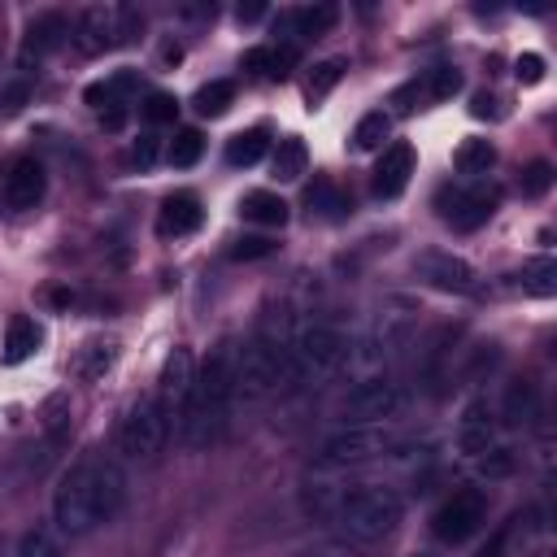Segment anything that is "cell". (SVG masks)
<instances>
[{"label": "cell", "mask_w": 557, "mask_h": 557, "mask_svg": "<svg viewBox=\"0 0 557 557\" xmlns=\"http://www.w3.org/2000/svg\"><path fill=\"white\" fill-rule=\"evenodd\" d=\"M122 500H126V474L117 470V461L83 457L61 474V483L52 492V522L61 535L78 540V535H91L96 527L113 522Z\"/></svg>", "instance_id": "cell-1"}, {"label": "cell", "mask_w": 557, "mask_h": 557, "mask_svg": "<svg viewBox=\"0 0 557 557\" xmlns=\"http://www.w3.org/2000/svg\"><path fill=\"white\" fill-rule=\"evenodd\" d=\"M231 400H235V348L231 344H218L209 352V361L196 370V383H191V400L178 418V444L183 448H205L209 440H218L226 413H231Z\"/></svg>", "instance_id": "cell-2"}, {"label": "cell", "mask_w": 557, "mask_h": 557, "mask_svg": "<svg viewBox=\"0 0 557 557\" xmlns=\"http://www.w3.org/2000/svg\"><path fill=\"white\" fill-rule=\"evenodd\" d=\"M400 518H405V500H400L396 487H387V483H352L331 522L352 544H379V540H387L396 531Z\"/></svg>", "instance_id": "cell-3"}, {"label": "cell", "mask_w": 557, "mask_h": 557, "mask_svg": "<svg viewBox=\"0 0 557 557\" xmlns=\"http://www.w3.org/2000/svg\"><path fill=\"white\" fill-rule=\"evenodd\" d=\"M348 357V339L331 322H309L292 335L287 348V383H318L331 379Z\"/></svg>", "instance_id": "cell-4"}, {"label": "cell", "mask_w": 557, "mask_h": 557, "mask_svg": "<svg viewBox=\"0 0 557 557\" xmlns=\"http://www.w3.org/2000/svg\"><path fill=\"white\" fill-rule=\"evenodd\" d=\"M139 26H144V17L135 4H87V9H78L70 39L78 44V52L100 57L117 44H131L139 35Z\"/></svg>", "instance_id": "cell-5"}, {"label": "cell", "mask_w": 557, "mask_h": 557, "mask_svg": "<svg viewBox=\"0 0 557 557\" xmlns=\"http://www.w3.org/2000/svg\"><path fill=\"white\" fill-rule=\"evenodd\" d=\"M392 448H396V431L387 422H352V426L322 440L318 466L322 470H348V466H366L374 457H387Z\"/></svg>", "instance_id": "cell-6"}, {"label": "cell", "mask_w": 557, "mask_h": 557, "mask_svg": "<svg viewBox=\"0 0 557 557\" xmlns=\"http://www.w3.org/2000/svg\"><path fill=\"white\" fill-rule=\"evenodd\" d=\"M278 383H287V348L252 335L235 352V400H265Z\"/></svg>", "instance_id": "cell-7"}, {"label": "cell", "mask_w": 557, "mask_h": 557, "mask_svg": "<svg viewBox=\"0 0 557 557\" xmlns=\"http://www.w3.org/2000/svg\"><path fill=\"white\" fill-rule=\"evenodd\" d=\"M165 440H170V418H165L161 400H157V396H139V400L131 405L122 431H117L122 453L135 457V461H152V457L165 448Z\"/></svg>", "instance_id": "cell-8"}, {"label": "cell", "mask_w": 557, "mask_h": 557, "mask_svg": "<svg viewBox=\"0 0 557 557\" xmlns=\"http://www.w3.org/2000/svg\"><path fill=\"white\" fill-rule=\"evenodd\" d=\"M413 335H418V309H413V300L392 296V300L379 309L374 331H370L374 361H396L405 348H413Z\"/></svg>", "instance_id": "cell-9"}, {"label": "cell", "mask_w": 557, "mask_h": 557, "mask_svg": "<svg viewBox=\"0 0 557 557\" xmlns=\"http://www.w3.org/2000/svg\"><path fill=\"white\" fill-rule=\"evenodd\" d=\"M405 409V387L387 374H370V379H357V387L344 396V413L357 418V422H387Z\"/></svg>", "instance_id": "cell-10"}, {"label": "cell", "mask_w": 557, "mask_h": 557, "mask_svg": "<svg viewBox=\"0 0 557 557\" xmlns=\"http://www.w3.org/2000/svg\"><path fill=\"white\" fill-rule=\"evenodd\" d=\"M413 270H418L422 283H431V287H440V292H453V296H474V292L483 287L479 270H474L466 257L444 252V248L418 252V257H413Z\"/></svg>", "instance_id": "cell-11"}, {"label": "cell", "mask_w": 557, "mask_h": 557, "mask_svg": "<svg viewBox=\"0 0 557 557\" xmlns=\"http://www.w3.org/2000/svg\"><path fill=\"white\" fill-rule=\"evenodd\" d=\"M483 518H487V496H483L479 487H461V492H453V496L435 509L431 531H435L444 544H461V540H470V535L483 527Z\"/></svg>", "instance_id": "cell-12"}, {"label": "cell", "mask_w": 557, "mask_h": 557, "mask_svg": "<svg viewBox=\"0 0 557 557\" xmlns=\"http://www.w3.org/2000/svg\"><path fill=\"white\" fill-rule=\"evenodd\" d=\"M191 383H196V361H191V348L178 344V348L161 361L157 392H152V396L161 400L170 426H178V418H183V409H187V400H191Z\"/></svg>", "instance_id": "cell-13"}, {"label": "cell", "mask_w": 557, "mask_h": 557, "mask_svg": "<svg viewBox=\"0 0 557 557\" xmlns=\"http://www.w3.org/2000/svg\"><path fill=\"white\" fill-rule=\"evenodd\" d=\"M496 191L492 187H444L440 191V218L448 222V226H457V231H474V226H483L492 213H496Z\"/></svg>", "instance_id": "cell-14"}, {"label": "cell", "mask_w": 557, "mask_h": 557, "mask_svg": "<svg viewBox=\"0 0 557 557\" xmlns=\"http://www.w3.org/2000/svg\"><path fill=\"white\" fill-rule=\"evenodd\" d=\"M44 191H48L44 165L35 157H17L9 165V174H4V205L17 209V213H26V209H35L44 200Z\"/></svg>", "instance_id": "cell-15"}, {"label": "cell", "mask_w": 557, "mask_h": 557, "mask_svg": "<svg viewBox=\"0 0 557 557\" xmlns=\"http://www.w3.org/2000/svg\"><path fill=\"white\" fill-rule=\"evenodd\" d=\"M348 487H352V483H348L344 474H331V470L309 474L305 487H300V509H305V518H322V522H331L335 509H339V500L348 496Z\"/></svg>", "instance_id": "cell-16"}, {"label": "cell", "mask_w": 557, "mask_h": 557, "mask_svg": "<svg viewBox=\"0 0 557 557\" xmlns=\"http://www.w3.org/2000/svg\"><path fill=\"white\" fill-rule=\"evenodd\" d=\"M496 444V413L487 400H470L457 418V448L466 457H483Z\"/></svg>", "instance_id": "cell-17"}, {"label": "cell", "mask_w": 557, "mask_h": 557, "mask_svg": "<svg viewBox=\"0 0 557 557\" xmlns=\"http://www.w3.org/2000/svg\"><path fill=\"white\" fill-rule=\"evenodd\" d=\"M200 222H205L200 196H196V191H170V196L161 200V213H157V235L183 239V235H191Z\"/></svg>", "instance_id": "cell-18"}, {"label": "cell", "mask_w": 557, "mask_h": 557, "mask_svg": "<svg viewBox=\"0 0 557 557\" xmlns=\"http://www.w3.org/2000/svg\"><path fill=\"white\" fill-rule=\"evenodd\" d=\"M409 174H413V148L409 144H387L383 157H379V165H374L370 187H374V196L392 200V196H400L409 187Z\"/></svg>", "instance_id": "cell-19"}, {"label": "cell", "mask_w": 557, "mask_h": 557, "mask_svg": "<svg viewBox=\"0 0 557 557\" xmlns=\"http://www.w3.org/2000/svg\"><path fill=\"white\" fill-rule=\"evenodd\" d=\"M540 418V392L531 379H513L505 387V400H500V422L505 426H531Z\"/></svg>", "instance_id": "cell-20"}, {"label": "cell", "mask_w": 557, "mask_h": 557, "mask_svg": "<svg viewBox=\"0 0 557 557\" xmlns=\"http://www.w3.org/2000/svg\"><path fill=\"white\" fill-rule=\"evenodd\" d=\"M39 344H44L39 322H35V318H26V313H13V318H9V326H4V361H9V366H22L26 357H35V352H39Z\"/></svg>", "instance_id": "cell-21"}, {"label": "cell", "mask_w": 557, "mask_h": 557, "mask_svg": "<svg viewBox=\"0 0 557 557\" xmlns=\"http://www.w3.org/2000/svg\"><path fill=\"white\" fill-rule=\"evenodd\" d=\"M131 91H139V74L135 70H117V74H109L104 83H91L83 96H87V104L91 109H117V104H126L131 100Z\"/></svg>", "instance_id": "cell-22"}, {"label": "cell", "mask_w": 557, "mask_h": 557, "mask_svg": "<svg viewBox=\"0 0 557 557\" xmlns=\"http://www.w3.org/2000/svg\"><path fill=\"white\" fill-rule=\"evenodd\" d=\"M457 339H461V326H440V331L426 339V352H422V374H426V383H431V387H440V383H444V366L453 361Z\"/></svg>", "instance_id": "cell-23"}, {"label": "cell", "mask_w": 557, "mask_h": 557, "mask_svg": "<svg viewBox=\"0 0 557 557\" xmlns=\"http://www.w3.org/2000/svg\"><path fill=\"white\" fill-rule=\"evenodd\" d=\"M239 213H244V222H257V226H283L287 222V200L283 196H274V191H244V200H239Z\"/></svg>", "instance_id": "cell-24"}, {"label": "cell", "mask_w": 557, "mask_h": 557, "mask_svg": "<svg viewBox=\"0 0 557 557\" xmlns=\"http://www.w3.org/2000/svg\"><path fill=\"white\" fill-rule=\"evenodd\" d=\"M278 22H283V26H292V35H296V39H318V35H326V30L339 22V9H335V4H313V9L283 13Z\"/></svg>", "instance_id": "cell-25"}, {"label": "cell", "mask_w": 557, "mask_h": 557, "mask_svg": "<svg viewBox=\"0 0 557 557\" xmlns=\"http://www.w3.org/2000/svg\"><path fill=\"white\" fill-rule=\"evenodd\" d=\"M244 65H248L252 74L283 78V74L296 65V44H265V48H248V52H244Z\"/></svg>", "instance_id": "cell-26"}, {"label": "cell", "mask_w": 557, "mask_h": 557, "mask_svg": "<svg viewBox=\"0 0 557 557\" xmlns=\"http://www.w3.org/2000/svg\"><path fill=\"white\" fill-rule=\"evenodd\" d=\"M305 205H309V213H318V218H326V222H339V218L352 213V200H348L335 183H326V178H318V183L305 191Z\"/></svg>", "instance_id": "cell-27"}, {"label": "cell", "mask_w": 557, "mask_h": 557, "mask_svg": "<svg viewBox=\"0 0 557 557\" xmlns=\"http://www.w3.org/2000/svg\"><path fill=\"white\" fill-rule=\"evenodd\" d=\"M65 35H70V22H65L61 13H44V17H35V22H30V39H26V57H44V52H52Z\"/></svg>", "instance_id": "cell-28"}, {"label": "cell", "mask_w": 557, "mask_h": 557, "mask_svg": "<svg viewBox=\"0 0 557 557\" xmlns=\"http://www.w3.org/2000/svg\"><path fill=\"white\" fill-rule=\"evenodd\" d=\"M265 144H270L265 126H248V131L231 135L226 139V165H257L265 157Z\"/></svg>", "instance_id": "cell-29"}, {"label": "cell", "mask_w": 557, "mask_h": 557, "mask_svg": "<svg viewBox=\"0 0 557 557\" xmlns=\"http://www.w3.org/2000/svg\"><path fill=\"white\" fill-rule=\"evenodd\" d=\"M513 278H518V287H522L527 296H553V292H557V261H553V257H535V261H527Z\"/></svg>", "instance_id": "cell-30"}, {"label": "cell", "mask_w": 557, "mask_h": 557, "mask_svg": "<svg viewBox=\"0 0 557 557\" xmlns=\"http://www.w3.org/2000/svg\"><path fill=\"white\" fill-rule=\"evenodd\" d=\"M231 100H235V83H231V78H213V83L196 87L191 109H196L200 117H222V113L231 109Z\"/></svg>", "instance_id": "cell-31"}, {"label": "cell", "mask_w": 557, "mask_h": 557, "mask_svg": "<svg viewBox=\"0 0 557 557\" xmlns=\"http://www.w3.org/2000/svg\"><path fill=\"white\" fill-rule=\"evenodd\" d=\"M9 557H65V544L52 527H30V531H22V540L13 544Z\"/></svg>", "instance_id": "cell-32"}, {"label": "cell", "mask_w": 557, "mask_h": 557, "mask_svg": "<svg viewBox=\"0 0 557 557\" xmlns=\"http://www.w3.org/2000/svg\"><path fill=\"white\" fill-rule=\"evenodd\" d=\"M453 165L461 174H487L496 165V148L492 139H461V148L453 152Z\"/></svg>", "instance_id": "cell-33"}, {"label": "cell", "mask_w": 557, "mask_h": 557, "mask_svg": "<svg viewBox=\"0 0 557 557\" xmlns=\"http://www.w3.org/2000/svg\"><path fill=\"white\" fill-rule=\"evenodd\" d=\"M305 165H309V152H305V144L292 135V139H278V148H274V178L278 183H296L300 174H305Z\"/></svg>", "instance_id": "cell-34"}, {"label": "cell", "mask_w": 557, "mask_h": 557, "mask_svg": "<svg viewBox=\"0 0 557 557\" xmlns=\"http://www.w3.org/2000/svg\"><path fill=\"white\" fill-rule=\"evenodd\" d=\"M200 152H205V135H200L196 126H183V131H174V139H170V148H165V161H170L174 170H187V165L200 161Z\"/></svg>", "instance_id": "cell-35"}, {"label": "cell", "mask_w": 557, "mask_h": 557, "mask_svg": "<svg viewBox=\"0 0 557 557\" xmlns=\"http://www.w3.org/2000/svg\"><path fill=\"white\" fill-rule=\"evenodd\" d=\"M387 135H392V117H387L383 109H374V113H366V117L352 126V148L374 152V148H383Z\"/></svg>", "instance_id": "cell-36"}, {"label": "cell", "mask_w": 557, "mask_h": 557, "mask_svg": "<svg viewBox=\"0 0 557 557\" xmlns=\"http://www.w3.org/2000/svg\"><path fill=\"white\" fill-rule=\"evenodd\" d=\"M344 70H348V61L344 57H331V61H318L313 65V74H309V87H305V96L309 100H322L339 78H344Z\"/></svg>", "instance_id": "cell-37"}, {"label": "cell", "mask_w": 557, "mask_h": 557, "mask_svg": "<svg viewBox=\"0 0 557 557\" xmlns=\"http://www.w3.org/2000/svg\"><path fill=\"white\" fill-rule=\"evenodd\" d=\"M479 461V474L483 479H509L513 470H518V453L513 448H505V444H492L483 457H474Z\"/></svg>", "instance_id": "cell-38"}, {"label": "cell", "mask_w": 557, "mask_h": 557, "mask_svg": "<svg viewBox=\"0 0 557 557\" xmlns=\"http://www.w3.org/2000/svg\"><path fill=\"white\" fill-rule=\"evenodd\" d=\"M174 113H178V100H174L170 91H152V96L139 104V117H144V122H152V126L174 122Z\"/></svg>", "instance_id": "cell-39"}, {"label": "cell", "mask_w": 557, "mask_h": 557, "mask_svg": "<svg viewBox=\"0 0 557 557\" xmlns=\"http://www.w3.org/2000/svg\"><path fill=\"white\" fill-rule=\"evenodd\" d=\"M457 91H461V74H457L453 65L431 70V78H426V96H431V100H448V96H457Z\"/></svg>", "instance_id": "cell-40"}, {"label": "cell", "mask_w": 557, "mask_h": 557, "mask_svg": "<svg viewBox=\"0 0 557 557\" xmlns=\"http://www.w3.org/2000/svg\"><path fill=\"white\" fill-rule=\"evenodd\" d=\"M113 357H117V348H113V344H87V348H83V361H78L83 379H96L100 370H109V366H113Z\"/></svg>", "instance_id": "cell-41"}, {"label": "cell", "mask_w": 557, "mask_h": 557, "mask_svg": "<svg viewBox=\"0 0 557 557\" xmlns=\"http://www.w3.org/2000/svg\"><path fill=\"white\" fill-rule=\"evenodd\" d=\"M553 187V165L548 161H531L522 174V196H544Z\"/></svg>", "instance_id": "cell-42"}, {"label": "cell", "mask_w": 557, "mask_h": 557, "mask_svg": "<svg viewBox=\"0 0 557 557\" xmlns=\"http://www.w3.org/2000/svg\"><path fill=\"white\" fill-rule=\"evenodd\" d=\"M270 252H274V244H270L265 235H244V239H235V248H231L235 261H261V257H270Z\"/></svg>", "instance_id": "cell-43"}, {"label": "cell", "mask_w": 557, "mask_h": 557, "mask_svg": "<svg viewBox=\"0 0 557 557\" xmlns=\"http://www.w3.org/2000/svg\"><path fill=\"white\" fill-rule=\"evenodd\" d=\"M540 78H544V57H540V52H522V57H518V83L531 87V83H540Z\"/></svg>", "instance_id": "cell-44"}, {"label": "cell", "mask_w": 557, "mask_h": 557, "mask_svg": "<svg viewBox=\"0 0 557 557\" xmlns=\"http://www.w3.org/2000/svg\"><path fill=\"white\" fill-rule=\"evenodd\" d=\"M152 161H157V139H152V135H144V139L135 144V165H139V170H148Z\"/></svg>", "instance_id": "cell-45"}, {"label": "cell", "mask_w": 557, "mask_h": 557, "mask_svg": "<svg viewBox=\"0 0 557 557\" xmlns=\"http://www.w3.org/2000/svg\"><path fill=\"white\" fill-rule=\"evenodd\" d=\"M505 544H509V527H500V531L487 540V548H483L479 557H505Z\"/></svg>", "instance_id": "cell-46"}, {"label": "cell", "mask_w": 557, "mask_h": 557, "mask_svg": "<svg viewBox=\"0 0 557 557\" xmlns=\"http://www.w3.org/2000/svg\"><path fill=\"white\" fill-rule=\"evenodd\" d=\"M470 113H474V117H492V113H496V96L479 91V96H474V104H470Z\"/></svg>", "instance_id": "cell-47"}, {"label": "cell", "mask_w": 557, "mask_h": 557, "mask_svg": "<svg viewBox=\"0 0 557 557\" xmlns=\"http://www.w3.org/2000/svg\"><path fill=\"white\" fill-rule=\"evenodd\" d=\"M100 117H104V126H109V131H122V122H126V104H117V109H104Z\"/></svg>", "instance_id": "cell-48"}, {"label": "cell", "mask_w": 557, "mask_h": 557, "mask_svg": "<svg viewBox=\"0 0 557 557\" xmlns=\"http://www.w3.org/2000/svg\"><path fill=\"white\" fill-rule=\"evenodd\" d=\"M261 13H265V9H261V4H244V9H239V22H257V17H261Z\"/></svg>", "instance_id": "cell-49"}, {"label": "cell", "mask_w": 557, "mask_h": 557, "mask_svg": "<svg viewBox=\"0 0 557 557\" xmlns=\"http://www.w3.org/2000/svg\"><path fill=\"white\" fill-rule=\"evenodd\" d=\"M300 557H331V553H300Z\"/></svg>", "instance_id": "cell-50"}, {"label": "cell", "mask_w": 557, "mask_h": 557, "mask_svg": "<svg viewBox=\"0 0 557 557\" xmlns=\"http://www.w3.org/2000/svg\"><path fill=\"white\" fill-rule=\"evenodd\" d=\"M535 557H548V553H535Z\"/></svg>", "instance_id": "cell-51"}]
</instances>
